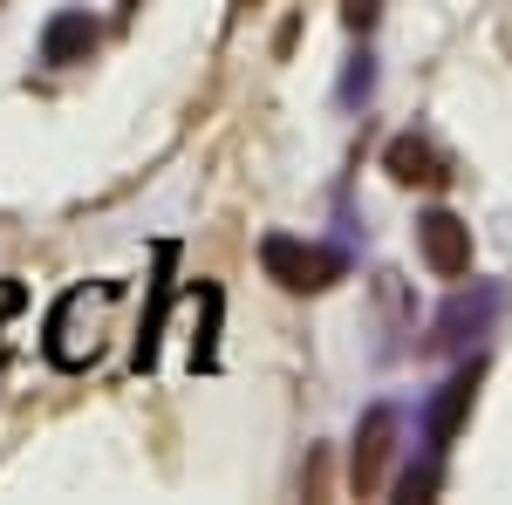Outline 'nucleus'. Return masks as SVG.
I'll return each instance as SVG.
<instances>
[{
    "label": "nucleus",
    "instance_id": "obj_1",
    "mask_svg": "<svg viewBox=\"0 0 512 505\" xmlns=\"http://www.w3.org/2000/svg\"><path fill=\"white\" fill-rule=\"evenodd\" d=\"M260 260H267V273H274L287 294H321L328 280H342V253H328V246H301V239H287V233L267 239Z\"/></svg>",
    "mask_w": 512,
    "mask_h": 505
},
{
    "label": "nucleus",
    "instance_id": "obj_2",
    "mask_svg": "<svg viewBox=\"0 0 512 505\" xmlns=\"http://www.w3.org/2000/svg\"><path fill=\"white\" fill-rule=\"evenodd\" d=\"M417 246H424V267L437 280H465L472 273V226L451 219V212H424L417 219Z\"/></svg>",
    "mask_w": 512,
    "mask_h": 505
},
{
    "label": "nucleus",
    "instance_id": "obj_3",
    "mask_svg": "<svg viewBox=\"0 0 512 505\" xmlns=\"http://www.w3.org/2000/svg\"><path fill=\"white\" fill-rule=\"evenodd\" d=\"M390 451H396V417L376 403L369 417H362V430H355V458H349V478H355V492H376L383 485V465H390Z\"/></svg>",
    "mask_w": 512,
    "mask_h": 505
},
{
    "label": "nucleus",
    "instance_id": "obj_4",
    "mask_svg": "<svg viewBox=\"0 0 512 505\" xmlns=\"http://www.w3.org/2000/svg\"><path fill=\"white\" fill-rule=\"evenodd\" d=\"M89 55H96V21H89V7H69V14H55V21L41 28V62L76 69Z\"/></svg>",
    "mask_w": 512,
    "mask_h": 505
},
{
    "label": "nucleus",
    "instance_id": "obj_5",
    "mask_svg": "<svg viewBox=\"0 0 512 505\" xmlns=\"http://www.w3.org/2000/svg\"><path fill=\"white\" fill-rule=\"evenodd\" d=\"M478 376H485V362H465V369L444 383V396L431 403V444L437 451L458 437V424H465V410H472V396H478Z\"/></svg>",
    "mask_w": 512,
    "mask_h": 505
},
{
    "label": "nucleus",
    "instance_id": "obj_6",
    "mask_svg": "<svg viewBox=\"0 0 512 505\" xmlns=\"http://www.w3.org/2000/svg\"><path fill=\"white\" fill-rule=\"evenodd\" d=\"M383 164H390L396 185H437V178H444V171H437V157H431V144H417V137H396Z\"/></svg>",
    "mask_w": 512,
    "mask_h": 505
}]
</instances>
